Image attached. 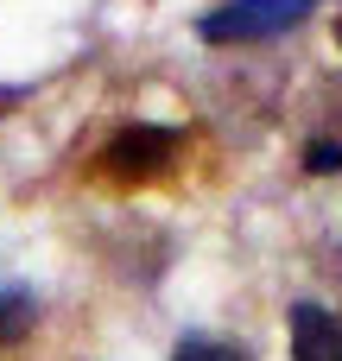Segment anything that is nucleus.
I'll list each match as a JSON object with an SVG mask.
<instances>
[{
	"mask_svg": "<svg viewBox=\"0 0 342 361\" xmlns=\"http://www.w3.org/2000/svg\"><path fill=\"white\" fill-rule=\"evenodd\" d=\"M292 361H342V324L324 305H292Z\"/></svg>",
	"mask_w": 342,
	"mask_h": 361,
	"instance_id": "obj_3",
	"label": "nucleus"
},
{
	"mask_svg": "<svg viewBox=\"0 0 342 361\" xmlns=\"http://www.w3.org/2000/svg\"><path fill=\"white\" fill-rule=\"evenodd\" d=\"M171 361H248L235 343H209V336H190V343H178V355Z\"/></svg>",
	"mask_w": 342,
	"mask_h": 361,
	"instance_id": "obj_5",
	"label": "nucleus"
},
{
	"mask_svg": "<svg viewBox=\"0 0 342 361\" xmlns=\"http://www.w3.org/2000/svg\"><path fill=\"white\" fill-rule=\"evenodd\" d=\"M305 171H342V146L336 140H311L305 146Z\"/></svg>",
	"mask_w": 342,
	"mask_h": 361,
	"instance_id": "obj_6",
	"label": "nucleus"
},
{
	"mask_svg": "<svg viewBox=\"0 0 342 361\" xmlns=\"http://www.w3.org/2000/svg\"><path fill=\"white\" fill-rule=\"evenodd\" d=\"M178 152H184V133H178V127H121V133L108 140L102 165H108V178H121V184H146V178H165V171L178 165Z\"/></svg>",
	"mask_w": 342,
	"mask_h": 361,
	"instance_id": "obj_2",
	"label": "nucleus"
},
{
	"mask_svg": "<svg viewBox=\"0 0 342 361\" xmlns=\"http://www.w3.org/2000/svg\"><path fill=\"white\" fill-rule=\"evenodd\" d=\"M317 0H222L216 13L197 19V32L209 44H254V38H273V32H292Z\"/></svg>",
	"mask_w": 342,
	"mask_h": 361,
	"instance_id": "obj_1",
	"label": "nucleus"
},
{
	"mask_svg": "<svg viewBox=\"0 0 342 361\" xmlns=\"http://www.w3.org/2000/svg\"><path fill=\"white\" fill-rule=\"evenodd\" d=\"M32 324H38V305H32V292L6 286V292H0V349L25 343V336H32Z\"/></svg>",
	"mask_w": 342,
	"mask_h": 361,
	"instance_id": "obj_4",
	"label": "nucleus"
},
{
	"mask_svg": "<svg viewBox=\"0 0 342 361\" xmlns=\"http://www.w3.org/2000/svg\"><path fill=\"white\" fill-rule=\"evenodd\" d=\"M336 44H342V19H336Z\"/></svg>",
	"mask_w": 342,
	"mask_h": 361,
	"instance_id": "obj_7",
	"label": "nucleus"
}]
</instances>
